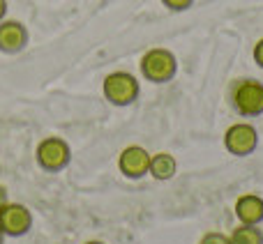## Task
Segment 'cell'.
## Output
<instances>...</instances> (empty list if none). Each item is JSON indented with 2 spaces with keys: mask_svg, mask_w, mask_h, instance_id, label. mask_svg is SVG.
Wrapping results in <instances>:
<instances>
[{
  "mask_svg": "<svg viewBox=\"0 0 263 244\" xmlns=\"http://www.w3.org/2000/svg\"><path fill=\"white\" fill-rule=\"evenodd\" d=\"M229 101L240 118H259L263 115V83L256 78H238L231 86Z\"/></svg>",
  "mask_w": 263,
  "mask_h": 244,
  "instance_id": "6da1fadb",
  "label": "cell"
},
{
  "mask_svg": "<svg viewBox=\"0 0 263 244\" xmlns=\"http://www.w3.org/2000/svg\"><path fill=\"white\" fill-rule=\"evenodd\" d=\"M141 76L150 83H168L178 72V60L168 49H150L141 58Z\"/></svg>",
  "mask_w": 263,
  "mask_h": 244,
  "instance_id": "7a4b0ae2",
  "label": "cell"
},
{
  "mask_svg": "<svg viewBox=\"0 0 263 244\" xmlns=\"http://www.w3.org/2000/svg\"><path fill=\"white\" fill-rule=\"evenodd\" d=\"M104 99L114 106H129L139 99V81L129 72H111L102 83Z\"/></svg>",
  "mask_w": 263,
  "mask_h": 244,
  "instance_id": "3957f363",
  "label": "cell"
},
{
  "mask_svg": "<svg viewBox=\"0 0 263 244\" xmlns=\"http://www.w3.org/2000/svg\"><path fill=\"white\" fill-rule=\"evenodd\" d=\"M35 159H37V164H40V168H44V171H49V173H58L69 164L72 150H69L67 140L58 138V136H46V138L40 140V145H37Z\"/></svg>",
  "mask_w": 263,
  "mask_h": 244,
  "instance_id": "277c9868",
  "label": "cell"
},
{
  "mask_svg": "<svg viewBox=\"0 0 263 244\" xmlns=\"http://www.w3.org/2000/svg\"><path fill=\"white\" fill-rule=\"evenodd\" d=\"M259 145V131L250 122H236L224 131V148L236 157H250Z\"/></svg>",
  "mask_w": 263,
  "mask_h": 244,
  "instance_id": "5b68a950",
  "label": "cell"
},
{
  "mask_svg": "<svg viewBox=\"0 0 263 244\" xmlns=\"http://www.w3.org/2000/svg\"><path fill=\"white\" fill-rule=\"evenodd\" d=\"M32 226V214L26 205L21 203H5L0 210V231L5 237H21L30 231Z\"/></svg>",
  "mask_w": 263,
  "mask_h": 244,
  "instance_id": "8992f818",
  "label": "cell"
},
{
  "mask_svg": "<svg viewBox=\"0 0 263 244\" xmlns=\"http://www.w3.org/2000/svg\"><path fill=\"white\" fill-rule=\"evenodd\" d=\"M150 166V152L143 150L141 145H127L118 157V168L125 177L129 180H141L143 175H148Z\"/></svg>",
  "mask_w": 263,
  "mask_h": 244,
  "instance_id": "52a82bcc",
  "label": "cell"
},
{
  "mask_svg": "<svg viewBox=\"0 0 263 244\" xmlns=\"http://www.w3.org/2000/svg\"><path fill=\"white\" fill-rule=\"evenodd\" d=\"M28 44V30L21 21L3 18L0 21V51L3 53H18Z\"/></svg>",
  "mask_w": 263,
  "mask_h": 244,
  "instance_id": "ba28073f",
  "label": "cell"
},
{
  "mask_svg": "<svg viewBox=\"0 0 263 244\" xmlns=\"http://www.w3.org/2000/svg\"><path fill=\"white\" fill-rule=\"evenodd\" d=\"M236 217L247 226H261L263 223V198L256 194H245L236 200Z\"/></svg>",
  "mask_w": 263,
  "mask_h": 244,
  "instance_id": "9c48e42d",
  "label": "cell"
},
{
  "mask_svg": "<svg viewBox=\"0 0 263 244\" xmlns=\"http://www.w3.org/2000/svg\"><path fill=\"white\" fill-rule=\"evenodd\" d=\"M178 171V164H176V157L168 152H157V154H150V166H148V173L159 182H166L176 175Z\"/></svg>",
  "mask_w": 263,
  "mask_h": 244,
  "instance_id": "30bf717a",
  "label": "cell"
},
{
  "mask_svg": "<svg viewBox=\"0 0 263 244\" xmlns=\"http://www.w3.org/2000/svg\"><path fill=\"white\" fill-rule=\"evenodd\" d=\"M231 244H263V231L259 226H247L240 223L238 228H233L229 235Z\"/></svg>",
  "mask_w": 263,
  "mask_h": 244,
  "instance_id": "8fae6325",
  "label": "cell"
},
{
  "mask_svg": "<svg viewBox=\"0 0 263 244\" xmlns=\"http://www.w3.org/2000/svg\"><path fill=\"white\" fill-rule=\"evenodd\" d=\"M199 244H231V240H229V235H224L219 231H210L201 237Z\"/></svg>",
  "mask_w": 263,
  "mask_h": 244,
  "instance_id": "7c38bea8",
  "label": "cell"
},
{
  "mask_svg": "<svg viewBox=\"0 0 263 244\" xmlns=\"http://www.w3.org/2000/svg\"><path fill=\"white\" fill-rule=\"evenodd\" d=\"M164 7H168L171 12H185L194 5V0H162Z\"/></svg>",
  "mask_w": 263,
  "mask_h": 244,
  "instance_id": "4fadbf2b",
  "label": "cell"
},
{
  "mask_svg": "<svg viewBox=\"0 0 263 244\" xmlns=\"http://www.w3.org/2000/svg\"><path fill=\"white\" fill-rule=\"evenodd\" d=\"M252 55H254V63L263 69V37L254 44V51H252Z\"/></svg>",
  "mask_w": 263,
  "mask_h": 244,
  "instance_id": "5bb4252c",
  "label": "cell"
},
{
  "mask_svg": "<svg viewBox=\"0 0 263 244\" xmlns=\"http://www.w3.org/2000/svg\"><path fill=\"white\" fill-rule=\"evenodd\" d=\"M7 200H9L7 198V191H5V187H0V210H3V205L7 203Z\"/></svg>",
  "mask_w": 263,
  "mask_h": 244,
  "instance_id": "9a60e30c",
  "label": "cell"
},
{
  "mask_svg": "<svg viewBox=\"0 0 263 244\" xmlns=\"http://www.w3.org/2000/svg\"><path fill=\"white\" fill-rule=\"evenodd\" d=\"M5 14H7V0H0V21L5 18Z\"/></svg>",
  "mask_w": 263,
  "mask_h": 244,
  "instance_id": "2e32d148",
  "label": "cell"
},
{
  "mask_svg": "<svg viewBox=\"0 0 263 244\" xmlns=\"http://www.w3.org/2000/svg\"><path fill=\"white\" fill-rule=\"evenodd\" d=\"M3 242H5V233L0 231V244H3Z\"/></svg>",
  "mask_w": 263,
  "mask_h": 244,
  "instance_id": "e0dca14e",
  "label": "cell"
},
{
  "mask_svg": "<svg viewBox=\"0 0 263 244\" xmlns=\"http://www.w3.org/2000/svg\"><path fill=\"white\" fill-rule=\"evenodd\" d=\"M86 244H104V242H97V240H90V242H86Z\"/></svg>",
  "mask_w": 263,
  "mask_h": 244,
  "instance_id": "ac0fdd59",
  "label": "cell"
}]
</instances>
